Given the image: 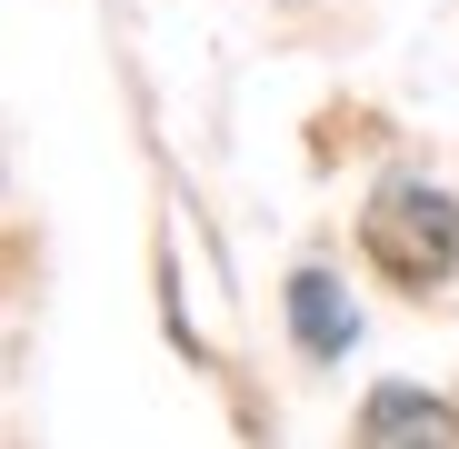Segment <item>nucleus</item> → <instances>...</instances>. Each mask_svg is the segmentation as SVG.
Masks as SVG:
<instances>
[{
    "label": "nucleus",
    "instance_id": "obj_2",
    "mask_svg": "<svg viewBox=\"0 0 459 449\" xmlns=\"http://www.w3.org/2000/svg\"><path fill=\"white\" fill-rule=\"evenodd\" d=\"M290 320H299V350H310V359H340V350H350V330H359L330 270H299V280H290Z\"/></svg>",
    "mask_w": 459,
    "mask_h": 449
},
{
    "label": "nucleus",
    "instance_id": "obj_1",
    "mask_svg": "<svg viewBox=\"0 0 459 449\" xmlns=\"http://www.w3.org/2000/svg\"><path fill=\"white\" fill-rule=\"evenodd\" d=\"M369 260L400 289H439L459 270V200L429 190V180H390L369 200Z\"/></svg>",
    "mask_w": 459,
    "mask_h": 449
},
{
    "label": "nucleus",
    "instance_id": "obj_3",
    "mask_svg": "<svg viewBox=\"0 0 459 449\" xmlns=\"http://www.w3.org/2000/svg\"><path fill=\"white\" fill-rule=\"evenodd\" d=\"M359 429H369V439H449V410L420 400V390H379V400L359 410Z\"/></svg>",
    "mask_w": 459,
    "mask_h": 449
}]
</instances>
